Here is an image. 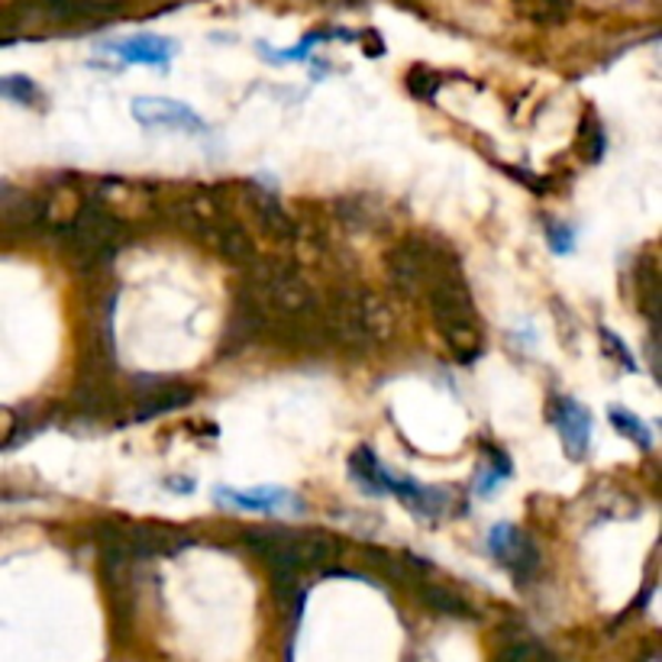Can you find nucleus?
I'll use <instances>...</instances> for the list:
<instances>
[{
  "mask_svg": "<svg viewBox=\"0 0 662 662\" xmlns=\"http://www.w3.org/2000/svg\"><path fill=\"white\" fill-rule=\"evenodd\" d=\"M123 240V223L98 201H88L78 207L74 221L62 233V253L74 268H101L116 256V246Z\"/></svg>",
  "mask_w": 662,
  "mask_h": 662,
  "instance_id": "1",
  "label": "nucleus"
},
{
  "mask_svg": "<svg viewBox=\"0 0 662 662\" xmlns=\"http://www.w3.org/2000/svg\"><path fill=\"white\" fill-rule=\"evenodd\" d=\"M130 395H133V417L136 420H146V417H159V414H169V410H179V407L191 405L194 398V388H187L184 381L175 378H159V375H136L130 381Z\"/></svg>",
  "mask_w": 662,
  "mask_h": 662,
  "instance_id": "2",
  "label": "nucleus"
},
{
  "mask_svg": "<svg viewBox=\"0 0 662 662\" xmlns=\"http://www.w3.org/2000/svg\"><path fill=\"white\" fill-rule=\"evenodd\" d=\"M488 550L491 556L505 566V569H511L515 572L517 582H527L537 569H540V550H537V543L515 527V523H498V527H491V533H488Z\"/></svg>",
  "mask_w": 662,
  "mask_h": 662,
  "instance_id": "3",
  "label": "nucleus"
},
{
  "mask_svg": "<svg viewBox=\"0 0 662 662\" xmlns=\"http://www.w3.org/2000/svg\"><path fill=\"white\" fill-rule=\"evenodd\" d=\"M324 324V333H327V343H336L343 349H353V353H363V349H371V336H368L366 324L359 317V304H356V295H336L333 304L327 307V317L320 320Z\"/></svg>",
  "mask_w": 662,
  "mask_h": 662,
  "instance_id": "4",
  "label": "nucleus"
},
{
  "mask_svg": "<svg viewBox=\"0 0 662 662\" xmlns=\"http://www.w3.org/2000/svg\"><path fill=\"white\" fill-rule=\"evenodd\" d=\"M133 116L149 130L162 126V130H179V133H194V136L207 133V126L197 113L179 101H169V98H136Z\"/></svg>",
  "mask_w": 662,
  "mask_h": 662,
  "instance_id": "5",
  "label": "nucleus"
},
{
  "mask_svg": "<svg viewBox=\"0 0 662 662\" xmlns=\"http://www.w3.org/2000/svg\"><path fill=\"white\" fill-rule=\"evenodd\" d=\"M268 333V314L258 310L253 301L240 297L233 314H230V324H226V333H223L221 343V359H233L236 353H243L246 346H253L256 339H262Z\"/></svg>",
  "mask_w": 662,
  "mask_h": 662,
  "instance_id": "6",
  "label": "nucleus"
},
{
  "mask_svg": "<svg viewBox=\"0 0 662 662\" xmlns=\"http://www.w3.org/2000/svg\"><path fill=\"white\" fill-rule=\"evenodd\" d=\"M552 424L559 430V440L566 452L579 462L585 459L591 446V414L572 398H552Z\"/></svg>",
  "mask_w": 662,
  "mask_h": 662,
  "instance_id": "7",
  "label": "nucleus"
},
{
  "mask_svg": "<svg viewBox=\"0 0 662 662\" xmlns=\"http://www.w3.org/2000/svg\"><path fill=\"white\" fill-rule=\"evenodd\" d=\"M388 495H398L407 508H410L417 517H424V520L446 515V511L452 508V498H449L446 491H440V488H427V485H417L414 479H395V476H391Z\"/></svg>",
  "mask_w": 662,
  "mask_h": 662,
  "instance_id": "8",
  "label": "nucleus"
},
{
  "mask_svg": "<svg viewBox=\"0 0 662 662\" xmlns=\"http://www.w3.org/2000/svg\"><path fill=\"white\" fill-rule=\"evenodd\" d=\"M440 336L446 346L459 356V359H476L481 353V327L476 314H456V317H440L437 320Z\"/></svg>",
  "mask_w": 662,
  "mask_h": 662,
  "instance_id": "9",
  "label": "nucleus"
},
{
  "mask_svg": "<svg viewBox=\"0 0 662 662\" xmlns=\"http://www.w3.org/2000/svg\"><path fill=\"white\" fill-rule=\"evenodd\" d=\"M111 52L133 65H165L175 52V42L162 37H133L123 42H111Z\"/></svg>",
  "mask_w": 662,
  "mask_h": 662,
  "instance_id": "10",
  "label": "nucleus"
},
{
  "mask_svg": "<svg viewBox=\"0 0 662 662\" xmlns=\"http://www.w3.org/2000/svg\"><path fill=\"white\" fill-rule=\"evenodd\" d=\"M246 204L253 207V214H256L258 226L272 236V240H292L297 233L295 221H292V214L272 197V194H262V191H249L246 194Z\"/></svg>",
  "mask_w": 662,
  "mask_h": 662,
  "instance_id": "11",
  "label": "nucleus"
},
{
  "mask_svg": "<svg viewBox=\"0 0 662 662\" xmlns=\"http://www.w3.org/2000/svg\"><path fill=\"white\" fill-rule=\"evenodd\" d=\"M207 246H214L217 256L233 262V265H249V262L256 258V243H253V236H249L240 223L233 221L217 223Z\"/></svg>",
  "mask_w": 662,
  "mask_h": 662,
  "instance_id": "12",
  "label": "nucleus"
},
{
  "mask_svg": "<svg viewBox=\"0 0 662 662\" xmlns=\"http://www.w3.org/2000/svg\"><path fill=\"white\" fill-rule=\"evenodd\" d=\"M349 476L356 479V485L366 491V495H388V485H391V472H385V466L371 456L368 446H359L353 456H349Z\"/></svg>",
  "mask_w": 662,
  "mask_h": 662,
  "instance_id": "13",
  "label": "nucleus"
},
{
  "mask_svg": "<svg viewBox=\"0 0 662 662\" xmlns=\"http://www.w3.org/2000/svg\"><path fill=\"white\" fill-rule=\"evenodd\" d=\"M72 405L78 410H84V414H108L116 407V391H113L111 385L101 378V375H94V378H81L78 381V388L72 391Z\"/></svg>",
  "mask_w": 662,
  "mask_h": 662,
  "instance_id": "14",
  "label": "nucleus"
},
{
  "mask_svg": "<svg viewBox=\"0 0 662 662\" xmlns=\"http://www.w3.org/2000/svg\"><path fill=\"white\" fill-rule=\"evenodd\" d=\"M356 304H359V317H363V324H366L371 343L391 339V333H395V314L388 310V304H385L381 297L368 295V292L356 295Z\"/></svg>",
  "mask_w": 662,
  "mask_h": 662,
  "instance_id": "15",
  "label": "nucleus"
},
{
  "mask_svg": "<svg viewBox=\"0 0 662 662\" xmlns=\"http://www.w3.org/2000/svg\"><path fill=\"white\" fill-rule=\"evenodd\" d=\"M217 501L236 508V511H275L282 505H292V495L282 491V488H265V491H253V495L249 491L246 495H240V491H217Z\"/></svg>",
  "mask_w": 662,
  "mask_h": 662,
  "instance_id": "16",
  "label": "nucleus"
},
{
  "mask_svg": "<svg viewBox=\"0 0 662 662\" xmlns=\"http://www.w3.org/2000/svg\"><path fill=\"white\" fill-rule=\"evenodd\" d=\"M417 594H420V601H424L427 608H434L437 614H449V618H469V614H472V608H469V601H466L462 594L442 589V585H427V582H420V585H417Z\"/></svg>",
  "mask_w": 662,
  "mask_h": 662,
  "instance_id": "17",
  "label": "nucleus"
},
{
  "mask_svg": "<svg viewBox=\"0 0 662 662\" xmlns=\"http://www.w3.org/2000/svg\"><path fill=\"white\" fill-rule=\"evenodd\" d=\"M608 417H611V424L618 427V434H624L627 440L636 442L640 449H650L653 446V434H650V427L636 417V414H630L627 407L614 405L608 410Z\"/></svg>",
  "mask_w": 662,
  "mask_h": 662,
  "instance_id": "18",
  "label": "nucleus"
},
{
  "mask_svg": "<svg viewBox=\"0 0 662 662\" xmlns=\"http://www.w3.org/2000/svg\"><path fill=\"white\" fill-rule=\"evenodd\" d=\"M0 98L13 101V104H23V108H39L42 104V91L37 88V81H30L23 74L0 78Z\"/></svg>",
  "mask_w": 662,
  "mask_h": 662,
  "instance_id": "19",
  "label": "nucleus"
},
{
  "mask_svg": "<svg viewBox=\"0 0 662 662\" xmlns=\"http://www.w3.org/2000/svg\"><path fill=\"white\" fill-rule=\"evenodd\" d=\"M336 214L343 217V223H346L349 230H368L371 221H375V211L368 207V201H359V197L339 201V204H336Z\"/></svg>",
  "mask_w": 662,
  "mask_h": 662,
  "instance_id": "20",
  "label": "nucleus"
},
{
  "mask_svg": "<svg viewBox=\"0 0 662 662\" xmlns=\"http://www.w3.org/2000/svg\"><path fill=\"white\" fill-rule=\"evenodd\" d=\"M437 88H440V74L437 72L414 69V72L407 74V91H410L414 98H420V101H434Z\"/></svg>",
  "mask_w": 662,
  "mask_h": 662,
  "instance_id": "21",
  "label": "nucleus"
},
{
  "mask_svg": "<svg viewBox=\"0 0 662 662\" xmlns=\"http://www.w3.org/2000/svg\"><path fill=\"white\" fill-rule=\"evenodd\" d=\"M547 240H550V249L552 253H572V246H576V233L569 230V226H562V223H550L547 226Z\"/></svg>",
  "mask_w": 662,
  "mask_h": 662,
  "instance_id": "22",
  "label": "nucleus"
},
{
  "mask_svg": "<svg viewBox=\"0 0 662 662\" xmlns=\"http://www.w3.org/2000/svg\"><path fill=\"white\" fill-rule=\"evenodd\" d=\"M601 343H604V349H614V359H618V363H621L627 371H636V368H640L636 366V359L630 356V349H627L624 343H621V336H614V333L601 327Z\"/></svg>",
  "mask_w": 662,
  "mask_h": 662,
  "instance_id": "23",
  "label": "nucleus"
},
{
  "mask_svg": "<svg viewBox=\"0 0 662 662\" xmlns=\"http://www.w3.org/2000/svg\"><path fill=\"white\" fill-rule=\"evenodd\" d=\"M585 130L591 133L589 140H585L589 159H591V162H598V159H601V152H604V133H601V126H598L594 120H589V123H585ZM585 149H582V152H585Z\"/></svg>",
  "mask_w": 662,
  "mask_h": 662,
  "instance_id": "24",
  "label": "nucleus"
},
{
  "mask_svg": "<svg viewBox=\"0 0 662 662\" xmlns=\"http://www.w3.org/2000/svg\"><path fill=\"white\" fill-rule=\"evenodd\" d=\"M10 430H13V414L0 407V440H3V437H7Z\"/></svg>",
  "mask_w": 662,
  "mask_h": 662,
  "instance_id": "25",
  "label": "nucleus"
}]
</instances>
